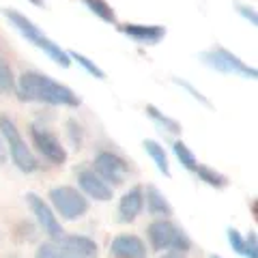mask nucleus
Masks as SVG:
<instances>
[{"instance_id":"6","label":"nucleus","mask_w":258,"mask_h":258,"mask_svg":"<svg viewBox=\"0 0 258 258\" xmlns=\"http://www.w3.org/2000/svg\"><path fill=\"white\" fill-rule=\"evenodd\" d=\"M47 198H50V203H52L54 213H58L62 220H67V222L80 220V217H84L88 213V209H91L88 198L78 187H71V185H56V187L50 189Z\"/></svg>"},{"instance_id":"1","label":"nucleus","mask_w":258,"mask_h":258,"mask_svg":"<svg viewBox=\"0 0 258 258\" xmlns=\"http://www.w3.org/2000/svg\"><path fill=\"white\" fill-rule=\"evenodd\" d=\"M15 95L22 101L45 103V106H62V108H80L82 99L74 88L67 84L56 82L54 78L41 74V71H24L15 80Z\"/></svg>"},{"instance_id":"22","label":"nucleus","mask_w":258,"mask_h":258,"mask_svg":"<svg viewBox=\"0 0 258 258\" xmlns=\"http://www.w3.org/2000/svg\"><path fill=\"white\" fill-rule=\"evenodd\" d=\"M172 82H174L176 86H179V88H183V91H185V93H187V95L191 97V99H194V101H198V103H200V106H205V108H213V103H211V99H209V97H207V95H203V93H200V91H198V88H196V86H194L191 82H187V80H183V78H172Z\"/></svg>"},{"instance_id":"27","label":"nucleus","mask_w":258,"mask_h":258,"mask_svg":"<svg viewBox=\"0 0 258 258\" xmlns=\"http://www.w3.org/2000/svg\"><path fill=\"white\" fill-rule=\"evenodd\" d=\"M235 9H237V13L241 15V18L247 20L249 24H252V26H256V24H258V13H256L254 7L243 5V3H235Z\"/></svg>"},{"instance_id":"11","label":"nucleus","mask_w":258,"mask_h":258,"mask_svg":"<svg viewBox=\"0 0 258 258\" xmlns=\"http://www.w3.org/2000/svg\"><path fill=\"white\" fill-rule=\"evenodd\" d=\"M78 185L86 198L99 200V203H108V200H112V194H114V187L103 181L93 168H82L78 172Z\"/></svg>"},{"instance_id":"17","label":"nucleus","mask_w":258,"mask_h":258,"mask_svg":"<svg viewBox=\"0 0 258 258\" xmlns=\"http://www.w3.org/2000/svg\"><path fill=\"white\" fill-rule=\"evenodd\" d=\"M144 112H147V116L155 123L157 127H159V132H166V134H181L183 132V127H181V123L176 118H172V116H168V114H164L157 106H153V103H147V108H144Z\"/></svg>"},{"instance_id":"31","label":"nucleus","mask_w":258,"mask_h":258,"mask_svg":"<svg viewBox=\"0 0 258 258\" xmlns=\"http://www.w3.org/2000/svg\"><path fill=\"white\" fill-rule=\"evenodd\" d=\"M211 258H222V256L220 254H211Z\"/></svg>"},{"instance_id":"21","label":"nucleus","mask_w":258,"mask_h":258,"mask_svg":"<svg viewBox=\"0 0 258 258\" xmlns=\"http://www.w3.org/2000/svg\"><path fill=\"white\" fill-rule=\"evenodd\" d=\"M69 54V60H74V62H78L80 67H82L88 76H93L95 80H106V71H103L99 64H97L95 60H91L88 56H84V54H80V52H76V50H71V52H67Z\"/></svg>"},{"instance_id":"20","label":"nucleus","mask_w":258,"mask_h":258,"mask_svg":"<svg viewBox=\"0 0 258 258\" xmlns=\"http://www.w3.org/2000/svg\"><path fill=\"white\" fill-rule=\"evenodd\" d=\"M172 151H174L176 159L181 161V166L185 168V170L196 172V168H198L200 161L196 159V155H194V151L187 147V144H185L183 140H174V142H172Z\"/></svg>"},{"instance_id":"30","label":"nucleus","mask_w":258,"mask_h":258,"mask_svg":"<svg viewBox=\"0 0 258 258\" xmlns=\"http://www.w3.org/2000/svg\"><path fill=\"white\" fill-rule=\"evenodd\" d=\"M159 258H183V254H179V252H164Z\"/></svg>"},{"instance_id":"16","label":"nucleus","mask_w":258,"mask_h":258,"mask_svg":"<svg viewBox=\"0 0 258 258\" xmlns=\"http://www.w3.org/2000/svg\"><path fill=\"white\" fill-rule=\"evenodd\" d=\"M142 149L147 151V155L153 159V164L157 166V170L164 174L166 179H170V176H172V172H170V161H168V155H166L164 147H161L157 140L147 138V140H142Z\"/></svg>"},{"instance_id":"3","label":"nucleus","mask_w":258,"mask_h":258,"mask_svg":"<svg viewBox=\"0 0 258 258\" xmlns=\"http://www.w3.org/2000/svg\"><path fill=\"white\" fill-rule=\"evenodd\" d=\"M0 138H3L7 151L13 159V164L20 168L22 172H37L39 170V161L35 157V153L30 151L26 140L22 138L18 125L9 114H0Z\"/></svg>"},{"instance_id":"4","label":"nucleus","mask_w":258,"mask_h":258,"mask_svg":"<svg viewBox=\"0 0 258 258\" xmlns=\"http://www.w3.org/2000/svg\"><path fill=\"white\" fill-rule=\"evenodd\" d=\"M149 243L157 252H179L185 254L191 249V239L187 237L181 226H176L170 220H155L147 228Z\"/></svg>"},{"instance_id":"15","label":"nucleus","mask_w":258,"mask_h":258,"mask_svg":"<svg viewBox=\"0 0 258 258\" xmlns=\"http://www.w3.org/2000/svg\"><path fill=\"white\" fill-rule=\"evenodd\" d=\"M144 205H147L149 215H153L155 220H170L174 209L170 205V200L164 196V191H159L155 185H149L144 191Z\"/></svg>"},{"instance_id":"10","label":"nucleus","mask_w":258,"mask_h":258,"mask_svg":"<svg viewBox=\"0 0 258 258\" xmlns=\"http://www.w3.org/2000/svg\"><path fill=\"white\" fill-rule=\"evenodd\" d=\"M118 32H123L125 37H129L132 41L140 45H157L168 35L166 26H161V24H134V22L120 24Z\"/></svg>"},{"instance_id":"29","label":"nucleus","mask_w":258,"mask_h":258,"mask_svg":"<svg viewBox=\"0 0 258 258\" xmlns=\"http://www.w3.org/2000/svg\"><path fill=\"white\" fill-rule=\"evenodd\" d=\"M0 161H7V147H5L3 138H0Z\"/></svg>"},{"instance_id":"25","label":"nucleus","mask_w":258,"mask_h":258,"mask_svg":"<svg viewBox=\"0 0 258 258\" xmlns=\"http://www.w3.org/2000/svg\"><path fill=\"white\" fill-rule=\"evenodd\" d=\"M67 134H69V140H71V144H74L76 149L82 147V142H84V129H82V125H80L76 118H69L67 120Z\"/></svg>"},{"instance_id":"13","label":"nucleus","mask_w":258,"mask_h":258,"mask_svg":"<svg viewBox=\"0 0 258 258\" xmlns=\"http://www.w3.org/2000/svg\"><path fill=\"white\" fill-rule=\"evenodd\" d=\"M142 209H144V189L142 187L127 189L118 200V220L123 224L134 222L142 213Z\"/></svg>"},{"instance_id":"28","label":"nucleus","mask_w":258,"mask_h":258,"mask_svg":"<svg viewBox=\"0 0 258 258\" xmlns=\"http://www.w3.org/2000/svg\"><path fill=\"white\" fill-rule=\"evenodd\" d=\"M243 254L247 258H258V237H256V230H249V235L245 237V249Z\"/></svg>"},{"instance_id":"12","label":"nucleus","mask_w":258,"mask_h":258,"mask_svg":"<svg viewBox=\"0 0 258 258\" xmlns=\"http://www.w3.org/2000/svg\"><path fill=\"white\" fill-rule=\"evenodd\" d=\"M110 254L114 258H147V245L136 235H118L112 239Z\"/></svg>"},{"instance_id":"14","label":"nucleus","mask_w":258,"mask_h":258,"mask_svg":"<svg viewBox=\"0 0 258 258\" xmlns=\"http://www.w3.org/2000/svg\"><path fill=\"white\" fill-rule=\"evenodd\" d=\"M71 258H97V243L84 235H64L56 241Z\"/></svg>"},{"instance_id":"18","label":"nucleus","mask_w":258,"mask_h":258,"mask_svg":"<svg viewBox=\"0 0 258 258\" xmlns=\"http://www.w3.org/2000/svg\"><path fill=\"white\" fill-rule=\"evenodd\" d=\"M82 5L95 15V18H99L101 22H106V24H118L116 11L112 9V5L108 3V0H82Z\"/></svg>"},{"instance_id":"9","label":"nucleus","mask_w":258,"mask_h":258,"mask_svg":"<svg viewBox=\"0 0 258 258\" xmlns=\"http://www.w3.org/2000/svg\"><path fill=\"white\" fill-rule=\"evenodd\" d=\"M93 170L108 185H120L129 174V164L114 151H99L93 161Z\"/></svg>"},{"instance_id":"8","label":"nucleus","mask_w":258,"mask_h":258,"mask_svg":"<svg viewBox=\"0 0 258 258\" xmlns=\"http://www.w3.org/2000/svg\"><path fill=\"white\" fill-rule=\"evenodd\" d=\"M24 198H26V203H28V207H30L32 215H35L39 228H41L52 241L62 239V237H64V230H62V226H60V222H58V217H56V213H54V209L47 205L45 200L39 196V194H35V191H28Z\"/></svg>"},{"instance_id":"7","label":"nucleus","mask_w":258,"mask_h":258,"mask_svg":"<svg viewBox=\"0 0 258 258\" xmlns=\"http://www.w3.org/2000/svg\"><path fill=\"white\" fill-rule=\"evenodd\" d=\"M30 138H32V144L37 147V151L41 153L50 164L62 166L64 161H67V151H64L58 136H56L52 129H47L45 125L32 123L30 125Z\"/></svg>"},{"instance_id":"24","label":"nucleus","mask_w":258,"mask_h":258,"mask_svg":"<svg viewBox=\"0 0 258 258\" xmlns=\"http://www.w3.org/2000/svg\"><path fill=\"white\" fill-rule=\"evenodd\" d=\"M35 258H71V256L56 241H47V243H41L37 247Z\"/></svg>"},{"instance_id":"19","label":"nucleus","mask_w":258,"mask_h":258,"mask_svg":"<svg viewBox=\"0 0 258 258\" xmlns=\"http://www.w3.org/2000/svg\"><path fill=\"white\" fill-rule=\"evenodd\" d=\"M196 174H198V179H200V181H205V183L209 185V187L224 189L226 185H228V176L222 174V172H217L215 168L207 166V164H198V168H196Z\"/></svg>"},{"instance_id":"26","label":"nucleus","mask_w":258,"mask_h":258,"mask_svg":"<svg viewBox=\"0 0 258 258\" xmlns=\"http://www.w3.org/2000/svg\"><path fill=\"white\" fill-rule=\"evenodd\" d=\"M228 243H230V247L235 249L237 254H243V249H245V237L241 235L237 228H228Z\"/></svg>"},{"instance_id":"23","label":"nucleus","mask_w":258,"mask_h":258,"mask_svg":"<svg viewBox=\"0 0 258 258\" xmlns=\"http://www.w3.org/2000/svg\"><path fill=\"white\" fill-rule=\"evenodd\" d=\"M13 93H15V76L9 62L0 58V95H13Z\"/></svg>"},{"instance_id":"2","label":"nucleus","mask_w":258,"mask_h":258,"mask_svg":"<svg viewBox=\"0 0 258 258\" xmlns=\"http://www.w3.org/2000/svg\"><path fill=\"white\" fill-rule=\"evenodd\" d=\"M3 15L7 20L11 22V26L20 32V35L26 39L28 43H32L35 47H39L47 58L50 60H54L58 67H62V69H67L69 64H71V60H69V54H67V50H62V47L58 45V43H54L50 37L45 35V32L37 26L35 22H32L30 18H26L22 11H18V9H11V7H5L3 9Z\"/></svg>"},{"instance_id":"5","label":"nucleus","mask_w":258,"mask_h":258,"mask_svg":"<svg viewBox=\"0 0 258 258\" xmlns=\"http://www.w3.org/2000/svg\"><path fill=\"white\" fill-rule=\"evenodd\" d=\"M198 58L203 60L209 69L220 71V74H232V76H241L245 80H256L258 71L252 64H247L245 60H241L237 54H232L228 47L224 45H213L209 50H203L198 54Z\"/></svg>"}]
</instances>
